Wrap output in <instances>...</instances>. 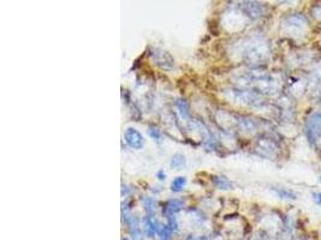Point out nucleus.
I'll list each match as a JSON object with an SVG mask.
<instances>
[{"label":"nucleus","instance_id":"nucleus-17","mask_svg":"<svg viewBox=\"0 0 321 240\" xmlns=\"http://www.w3.org/2000/svg\"><path fill=\"white\" fill-rule=\"evenodd\" d=\"M320 182H321V177H320Z\"/></svg>","mask_w":321,"mask_h":240},{"label":"nucleus","instance_id":"nucleus-1","mask_svg":"<svg viewBox=\"0 0 321 240\" xmlns=\"http://www.w3.org/2000/svg\"><path fill=\"white\" fill-rule=\"evenodd\" d=\"M306 134L309 143L313 145L321 143V112H318L308 119L306 124Z\"/></svg>","mask_w":321,"mask_h":240},{"label":"nucleus","instance_id":"nucleus-11","mask_svg":"<svg viewBox=\"0 0 321 240\" xmlns=\"http://www.w3.org/2000/svg\"><path fill=\"white\" fill-rule=\"evenodd\" d=\"M176 106H177L178 112H180L181 118L188 119L189 118V107H188V103H186L184 100H178L177 102H176Z\"/></svg>","mask_w":321,"mask_h":240},{"label":"nucleus","instance_id":"nucleus-14","mask_svg":"<svg viewBox=\"0 0 321 240\" xmlns=\"http://www.w3.org/2000/svg\"><path fill=\"white\" fill-rule=\"evenodd\" d=\"M148 134L151 136L153 140H157V142H160V138H161V135H160V132L158 131L157 129H149L148 130Z\"/></svg>","mask_w":321,"mask_h":240},{"label":"nucleus","instance_id":"nucleus-16","mask_svg":"<svg viewBox=\"0 0 321 240\" xmlns=\"http://www.w3.org/2000/svg\"><path fill=\"white\" fill-rule=\"evenodd\" d=\"M157 177H158V179H159V180H164L165 177H166V174L164 173V171H160L159 173H158Z\"/></svg>","mask_w":321,"mask_h":240},{"label":"nucleus","instance_id":"nucleus-5","mask_svg":"<svg viewBox=\"0 0 321 240\" xmlns=\"http://www.w3.org/2000/svg\"><path fill=\"white\" fill-rule=\"evenodd\" d=\"M241 7L242 10H243V11L252 18H257L265 14V6L264 5L259 4V2L247 1V2H243Z\"/></svg>","mask_w":321,"mask_h":240},{"label":"nucleus","instance_id":"nucleus-7","mask_svg":"<svg viewBox=\"0 0 321 240\" xmlns=\"http://www.w3.org/2000/svg\"><path fill=\"white\" fill-rule=\"evenodd\" d=\"M213 182H214L215 186L220 190H229L232 187V182L224 176L213 177Z\"/></svg>","mask_w":321,"mask_h":240},{"label":"nucleus","instance_id":"nucleus-2","mask_svg":"<svg viewBox=\"0 0 321 240\" xmlns=\"http://www.w3.org/2000/svg\"><path fill=\"white\" fill-rule=\"evenodd\" d=\"M283 24H284V28L288 29L289 33H291V30H297V34H298V35L304 34V31H306L308 27V22L306 18L298 14L288 16V17L284 20Z\"/></svg>","mask_w":321,"mask_h":240},{"label":"nucleus","instance_id":"nucleus-4","mask_svg":"<svg viewBox=\"0 0 321 240\" xmlns=\"http://www.w3.org/2000/svg\"><path fill=\"white\" fill-rule=\"evenodd\" d=\"M124 138L129 147H131L133 149L140 150L143 148L144 145L143 137H142V135L138 131V130L133 129V127H129V129L125 131Z\"/></svg>","mask_w":321,"mask_h":240},{"label":"nucleus","instance_id":"nucleus-3","mask_svg":"<svg viewBox=\"0 0 321 240\" xmlns=\"http://www.w3.org/2000/svg\"><path fill=\"white\" fill-rule=\"evenodd\" d=\"M151 57L160 69L166 70V71H171V70L175 69V60L167 52L159 48H153L151 52Z\"/></svg>","mask_w":321,"mask_h":240},{"label":"nucleus","instance_id":"nucleus-18","mask_svg":"<svg viewBox=\"0 0 321 240\" xmlns=\"http://www.w3.org/2000/svg\"><path fill=\"white\" fill-rule=\"evenodd\" d=\"M124 240H128V239H124Z\"/></svg>","mask_w":321,"mask_h":240},{"label":"nucleus","instance_id":"nucleus-12","mask_svg":"<svg viewBox=\"0 0 321 240\" xmlns=\"http://www.w3.org/2000/svg\"><path fill=\"white\" fill-rule=\"evenodd\" d=\"M312 15L318 22L321 23V5H315V6H313Z\"/></svg>","mask_w":321,"mask_h":240},{"label":"nucleus","instance_id":"nucleus-13","mask_svg":"<svg viewBox=\"0 0 321 240\" xmlns=\"http://www.w3.org/2000/svg\"><path fill=\"white\" fill-rule=\"evenodd\" d=\"M142 202H143L144 208H146V210L148 211V213H151V211L154 209V202L151 200V198H144Z\"/></svg>","mask_w":321,"mask_h":240},{"label":"nucleus","instance_id":"nucleus-10","mask_svg":"<svg viewBox=\"0 0 321 240\" xmlns=\"http://www.w3.org/2000/svg\"><path fill=\"white\" fill-rule=\"evenodd\" d=\"M185 184H186L185 177H177V178L173 180L172 184H171V190H172L173 192H180L184 189Z\"/></svg>","mask_w":321,"mask_h":240},{"label":"nucleus","instance_id":"nucleus-15","mask_svg":"<svg viewBox=\"0 0 321 240\" xmlns=\"http://www.w3.org/2000/svg\"><path fill=\"white\" fill-rule=\"evenodd\" d=\"M313 200L318 205H321V194L320 192H313Z\"/></svg>","mask_w":321,"mask_h":240},{"label":"nucleus","instance_id":"nucleus-6","mask_svg":"<svg viewBox=\"0 0 321 240\" xmlns=\"http://www.w3.org/2000/svg\"><path fill=\"white\" fill-rule=\"evenodd\" d=\"M182 207H183V204H182L181 200H170V202L165 205V214H166L167 218H170V216H175L176 214L182 209Z\"/></svg>","mask_w":321,"mask_h":240},{"label":"nucleus","instance_id":"nucleus-9","mask_svg":"<svg viewBox=\"0 0 321 240\" xmlns=\"http://www.w3.org/2000/svg\"><path fill=\"white\" fill-rule=\"evenodd\" d=\"M273 191L275 192L280 198H284V200H295L296 198V195L294 194L291 190L284 189V187H272Z\"/></svg>","mask_w":321,"mask_h":240},{"label":"nucleus","instance_id":"nucleus-19","mask_svg":"<svg viewBox=\"0 0 321 240\" xmlns=\"http://www.w3.org/2000/svg\"><path fill=\"white\" fill-rule=\"evenodd\" d=\"M320 99H321V95H320Z\"/></svg>","mask_w":321,"mask_h":240},{"label":"nucleus","instance_id":"nucleus-8","mask_svg":"<svg viewBox=\"0 0 321 240\" xmlns=\"http://www.w3.org/2000/svg\"><path fill=\"white\" fill-rule=\"evenodd\" d=\"M185 163H186L185 158H184L182 154H176V155H173L170 160V166L176 169L183 168V167L185 166Z\"/></svg>","mask_w":321,"mask_h":240}]
</instances>
